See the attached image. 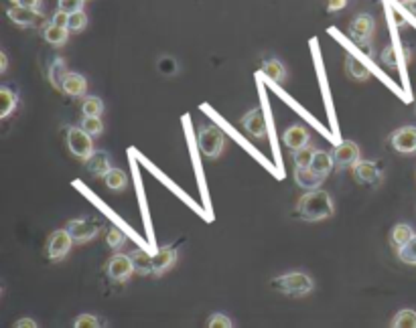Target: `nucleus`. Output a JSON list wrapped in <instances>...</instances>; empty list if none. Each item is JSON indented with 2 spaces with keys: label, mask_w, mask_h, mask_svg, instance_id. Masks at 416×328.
Segmentation results:
<instances>
[{
  "label": "nucleus",
  "mask_w": 416,
  "mask_h": 328,
  "mask_svg": "<svg viewBox=\"0 0 416 328\" xmlns=\"http://www.w3.org/2000/svg\"><path fill=\"white\" fill-rule=\"evenodd\" d=\"M242 124L246 132L252 136V138H264L266 136V118H264V114H262V110H252V112H248L246 116L242 118Z\"/></svg>",
  "instance_id": "13"
},
{
  "label": "nucleus",
  "mask_w": 416,
  "mask_h": 328,
  "mask_svg": "<svg viewBox=\"0 0 416 328\" xmlns=\"http://www.w3.org/2000/svg\"><path fill=\"white\" fill-rule=\"evenodd\" d=\"M130 262L135 265L136 274L147 276V274H155V265H152V255L147 253L145 250H132L130 253Z\"/></svg>",
  "instance_id": "19"
},
{
  "label": "nucleus",
  "mask_w": 416,
  "mask_h": 328,
  "mask_svg": "<svg viewBox=\"0 0 416 328\" xmlns=\"http://www.w3.org/2000/svg\"><path fill=\"white\" fill-rule=\"evenodd\" d=\"M73 327L76 328H98V327H102V320H100V318H95V316H92V314H81L76 318Z\"/></svg>",
  "instance_id": "36"
},
{
  "label": "nucleus",
  "mask_w": 416,
  "mask_h": 328,
  "mask_svg": "<svg viewBox=\"0 0 416 328\" xmlns=\"http://www.w3.org/2000/svg\"><path fill=\"white\" fill-rule=\"evenodd\" d=\"M11 2H13V4H16V0H11Z\"/></svg>",
  "instance_id": "46"
},
{
  "label": "nucleus",
  "mask_w": 416,
  "mask_h": 328,
  "mask_svg": "<svg viewBox=\"0 0 416 328\" xmlns=\"http://www.w3.org/2000/svg\"><path fill=\"white\" fill-rule=\"evenodd\" d=\"M207 327L209 328H229L232 327V320L226 314H212L207 320Z\"/></svg>",
  "instance_id": "38"
},
{
  "label": "nucleus",
  "mask_w": 416,
  "mask_h": 328,
  "mask_svg": "<svg viewBox=\"0 0 416 328\" xmlns=\"http://www.w3.org/2000/svg\"><path fill=\"white\" fill-rule=\"evenodd\" d=\"M43 39L47 41L49 45H55V47H61L66 45L69 39V28L68 26H57L53 23L43 28Z\"/></svg>",
  "instance_id": "21"
},
{
  "label": "nucleus",
  "mask_w": 416,
  "mask_h": 328,
  "mask_svg": "<svg viewBox=\"0 0 416 328\" xmlns=\"http://www.w3.org/2000/svg\"><path fill=\"white\" fill-rule=\"evenodd\" d=\"M177 262V250L175 248H161L152 255V265H155V276H162L169 272Z\"/></svg>",
  "instance_id": "15"
},
{
  "label": "nucleus",
  "mask_w": 416,
  "mask_h": 328,
  "mask_svg": "<svg viewBox=\"0 0 416 328\" xmlns=\"http://www.w3.org/2000/svg\"><path fill=\"white\" fill-rule=\"evenodd\" d=\"M315 152H317V150L311 144L295 150V166H298V169H307V166H311V160L315 157Z\"/></svg>",
  "instance_id": "30"
},
{
  "label": "nucleus",
  "mask_w": 416,
  "mask_h": 328,
  "mask_svg": "<svg viewBox=\"0 0 416 328\" xmlns=\"http://www.w3.org/2000/svg\"><path fill=\"white\" fill-rule=\"evenodd\" d=\"M415 236V231H412V227L408 223H398L394 229H392V236H390V241H392V245L396 248V250H400L404 243L410 239V237Z\"/></svg>",
  "instance_id": "23"
},
{
  "label": "nucleus",
  "mask_w": 416,
  "mask_h": 328,
  "mask_svg": "<svg viewBox=\"0 0 416 328\" xmlns=\"http://www.w3.org/2000/svg\"><path fill=\"white\" fill-rule=\"evenodd\" d=\"M66 61L61 59V57H57L51 67H49V79H51V83H53V88L57 90H61V83H63V78H66Z\"/></svg>",
  "instance_id": "27"
},
{
  "label": "nucleus",
  "mask_w": 416,
  "mask_h": 328,
  "mask_svg": "<svg viewBox=\"0 0 416 328\" xmlns=\"http://www.w3.org/2000/svg\"><path fill=\"white\" fill-rule=\"evenodd\" d=\"M390 144L400 154H415L416 152V128L404 126L390 136Z\"/></svg>",
  "instance_id": "8"
},
{
  "label": "nucleus",
  "mask_w": 416,
  "mask_h": 328,
  "mask_svg": "<svg viewBox=\"0 0 416 328\" xmlns=\"http://www.w3.org/2000/svg\"><path fill=\"white\" fill-rule=\"evenodd\" d=\"M61 92L68 93L71 97H81L88 92V81L80 73H66L63 83H61Z\"/></svg>",
  "instance_id": "16"
},
{
  "label": "nucleus",
  "mask_w": 416,
  "mask_h": 328,
  "mask_svg": "<svg viewBox=\"0 0 416 328\" xmlns=\"http://www.w3.org/2000/svg\"><path fill=\"white\" fill-rule=\"evenodd\" d=\"M0 63H2V65H0V71H4V69H6V55H4V53L0 55Z\"/></svg>",
  "instance_id": "43"
},
{
  "label": "nucleus",
  "mask_w": 416,
  "mask_h": 328,
  "mask_svg": "<svg viewBox=\"0 0 416 328\" xmlns=\"http://www.w3.org/2000/svg\"><path fill=\"white\" fill-rule=\"evenodd\" d=\"M262 73L266 75L272 81H276V83H281L286 79V69L282 65L281 61H276V59H269V61H264V65H262Z\"/></svg>",
  "instance_id": "25"
},
{
  "label": "nucleus",
  "mask_w": 416,
  "mask_h": 328,
  "mask_svg": "<svg viewBox=\"0 0 416 328\" xmlns=\"http://www.w3.org/2000/svg\"><path fill=\"white\" fill-rule=\"evenodd\" d=\"M57 9L68 14L78 13L83 11V0H57Z\"/></svg>",
  "instance_id": "37"
},
{
  "label": "nucleus",
  "mask_w": 416,
  "mask_h": 328,
  "mask_svg": "<svg viewBox=\"0 0 416 328\" xmlns=\"http://www.w3.org/2000/svg\"><path fill=\"white\" fill-rule=\"evenodd\" d=\"M85 26H88V16H85L83 11H78V13L69 14V23H68L69 31H73V33H81Z\"/></svg>",
  "instance_id": "34"
},
{
  "label": "nucleus",
  "mask_w": 416,
  "mask_h": 328,
  "mask_svg": "<svg viewBox=\"0 0 416 328\" xmlns=\"http://www.w3.org/2000/svg\"><path fill=\"white\" fill-rule=\"evenodd\" d=\"M400 2H404V4H408V2H412V0H400Z\"/></svg>",
  "instance_id": "45"
},
{
  "label": "nucleus",
  "mask_w": 416,
  "mask_h": 328,
  "mask_svg": "<svg viewBox=\"0 0 416 328\" xmlns=\"http://www.w3.org/2000/svg\"><path fill=\"white\" fill-rule=\"evenodd\" d=\"M106 241H108V248H112V250H120L122 245L126 243V236L122 233L118 227H110V229H108Z\"/></svg>",
  "instance_id": "32"
},
{
  "label": "nucleus",
  "mask_w": 416,
  "mask_h": 328,
  "mask_svg": "<svg viewBox=\"0 0 416 328\" xmlns=\"http://www.w3.org/2000/svg\"><path fill=\"white\" fill-rule=\"evenodd\" d=\"M6 14L14 25L19 26H41L45 23V16L41 14V11L27 9V6H21V4H14L13 9L6 11Z\"/></svg>",
  "instance_id": "10"
},
{
  "label": "nucleus",
  "mask_w": 416,
  "mask_h": 328,
  "mask_svg": "<svg viewBox=\"0 0 416 328\" xmlns=\"http://www.w3.org/2000/svg\"><path fill=\"white\" fill-rule=\"evenodd\" d=\"M81 128L92 136H100L104 132V124H102L100 116H85L81 122Z\"/></svg>",
  "instance_id": "31"
},
{
  "label": "nucleus",
  "mask_w": 416,
  "mask_h": 328,
  "mask_svg": "<svg viewBox=\"0 0 416 328\" xmlns=\"http://www.w3.org/2000/svg\"><path fill=\"white\" fill-rule=\"evenodd\" d=\"M197 144H199L203 157L217 158L224 152L226 140H224V134L217 126H203L199 130V136H197Z\"/></svg>",
  "instance_id": "3"
},
{
  "label": "nucleus",
  "mask_w": 416,
  "mask_h": 328,
  "mask_svg": "<svg viewBox=\"0 0 416 328\" xmlns=\"http://www.w3.org/2000/svg\"><path fill=\"white\" fill-rule=\"evenodd\" d=\"M345 69H348L349 78L358 79V81H365V79L370 78V69L363 65L358 57H353V55H348V59H345Z\"/></svg>",
  "instance_id": "22"
},
{
  "label": "nucleus",
  "mask_w": 416,
  "mask_h": 328,
  "mask_svg": "<svg viewBox=\"0 0 416 328\" xmlns=\"http://www.w3.org/2000/svg\"><path fill=\"white\" fill-rule=\"evenodd\" d=\"M353 176L360 184L365 186H378L382 183V171L376 162H358L353 164Z\"/></svg>",
  "instance_id": "12"
},
{
  "label": "nucleus",
  "mask_w": 416,
  "mask_h": 328,
  "mask_svg": "<svg viewBox=\"0 0 416 328\" xmlns=\"http://www.w3.org/2000/svg\"><path fill=\"white\" fill-rule=\"evenodd\" d=\"M333 160H336V166L339 171L349 169V166H353V164L360 162V148H358L355 142L345 140V142H341V144L336 146V150H333Z\"/></svg>",
  "instance_id": "11"
},
{
  "label": "nucleus",
  "mask_w": 416,
  "mask_h": 328,
  "mask_svg": "<svg viewBox=\"0 0 416 328\" xmlns=\"http://www.w3.org/2000/svg\"><path fill=\"white\" fill-rule=\"evenodd\" d=\"M270 286L274 290H279L281 294L293 296V298L307 296L315 288L313 280L307 274H303V272H293V274H284V276L274 277L270 282Z\"/></svg>",
  "instance_id": "2"
},
{
  "label": "nucleus",
  "mask_w": 416,
  "mask_h": 328,
  "mask_svg": "<svg viewBox=\"0 0 416 328\" xmlns=\"http://www.w3.org/2000/svg\"><path fill=\"white\" fill-rule=\"evenodd\" d=\"M104 183H106L110 191H124L128 179H126V172L120 171V169H110L106 172V176H104Z\"/></svg>",
  "instance_id": "24"
},
{
  "label": "nucleus",
  "mask_w": 416,
  "mask_h": 328,
  "mask_svg": "<svg viewBox=\"0 0 416 328\" xmlns=\"http://www.w3.org/2000/svg\"><path fill=\"white\" fill-rule=\"evenodd\" d=\"M394 328H416V312L415 310H400L392 320Z\"/></svg>",
  "instance_id": "29"
},
{
  "label": "nucleus",
  "mask_w": 416,
  "mask_h": 328,
  "mask_svg": "<svg viewBox=\"0 0 416 328\" xmlns=\"http://www.w3.org/2000/svg\"><path fill=\"white\" fill-rule=\"evenodd\" d=\"M16 4H21V6H27V9H35V11H41V4H43V0H16Z\"/></svg>",
  "instance_id": "41"
},
{
  "label": "nucleus",
  "mask_w": 416,
  "mask_h": 328,
  "mask_svg": "<svg viewBox=\"0 0 416 328\" xmlns=\"http://www.w3.org/2000/svg\"><path fill=\"white\" fill-rule=\"evenodd\" d=\"M71 243H73V237L69 236L68 229L53 231V236L49 237V243H47V255H49V260H53V262L63 260L69 253V250H71Z\"/></svg>",
  "instance_id": "6"
},
{
  "label": "nucleus",
  "mask_w": 416,
  "mask_h": 328,
  "mask_svg": "<svg viewBox=\"0 0 416 328\" xmlns=\"http://www.w3.org/2000/svg\"><path fill=\"white\" fill-rule=\"evenodd\" d=\"M282 140H284V144L295 152L298 148L309 144V132H307V128L296 124V126H291L288 130L282 134Z\"/></svg>",
  "instance_id": "17"
},
{
  "label": "nucleus",
  "mask_w": 416,
  "mask_h": 328,
  "mask_svg": "<svg viewBox=\"0 0 416 328\" xmlns=\"http://www.w3.org/2000/svg\"><path fill=\"white\" fill-rule=\"evenodd\" d=\"M398 258L408 265H416V233L398 250Z\"/></svg>",
  "instance_id": "28"
},
{
  "label": "nucleus",
  "mask_w": 416,
  "mask_h": 328,
  "mask_svg": "<svg viewBox=\"0 0 416 328\" xmlns=\"http://www.w3.org/2000/svg\"><path fill=\"white\" fill-rule=\"evenodd\" d=\"M333 166H336L333 154H329V152H325V150H317L313 160H311V171H315L319 176H323V179L329 176V172L333 171Z\"/></svg>",
  "instance_id": "18"
},
{
  "label": "nucleus",
  "mask_w": 416,
  "mask_h": 328,
  "mask_svg": "<svg viewBox=\"0 0 416 328\" xmlns=\"http://www.w3.org/2000/svg\"><path fill=\"white\" fill-rule=\"evenodd\" d=\"M295 181L301 189H305V191H313V189H319V184H321L325 179L319 176L315 171H311V166H307V169H298V166H296Z\"/></svg>",
  "instance_id": "20"
},
{
  "label": "nucleus",
  "mask_w": 416,
  "mask_h": 328,
  "mask_svg": "<svg viewBox=\"0 0 416 328\" xmlns=\"http://www.w3.org/2000/svg\"><path fill=\"white\" fill-rule=\"evenodd\" d=\"M85 169L94 176H106V172L112 169L110 166V154L104 150H94L90 157L85 158Z\"/></svg>",
  "instance_id": "14"
},
{
  "label": "nucleus",
  "mask_w": 416,
  "mask_h": 328,
  "mask_svg": "<svg viewBox=\"0 0 416 328\" xmlns=\"http://www.w3.org/2000/svg\"><path fill=\"white\" fill-rule=\"evenodd\" d=\"M382 63L386 67H392V69H396L398 63H400V59H398V51H396V47H386L384 51H382Z\"/></svg>",
  "instance_id": "35"
},
{
  "label": "nucleus",
  "mask_w": 416,
  "mask_h": 328,
  "mask_svg": "<svg viewBox=\"0 0 416 328\" xmlns=\"http://www.w3.org/2000/svg\"><path fill=\"white\" fill-rule=\"evenodd\" d=\"M345 4H348V0H329L327 2V11L329 13H337L341 9H345Z\"/></svg>",
  "instance_id": "40"
},
{
  "label": "nucleus",
  "mask_w": 416,
  "mask_h": 328,
  "mask_svg": "<svg viewBox=\"0 0 416 328\" xmlns=\"http://www.w3.org/2000/svg\"><path fill=\"white\" fill-rule=\"evenodd\" d=\"M374 28H376V21L372 14H358L351 25H349V37L355 41L358 45L368 47V43L374 35Z\"/></svg>",
  "instance_id": "5"
},
{
  "label": "nucleus",
  "mask_w": 416,
  "mask_h": 328,
  "mask_svg": "<svg viewBox=\"0 0 416 328\" xmlns=\"http://www.w3.org/2000/svg\"><path fill=\"white\" fill-rule=\"evenodd\" d=\"M0 102H2L0 118H9L16 107V93L11 92L9 88H0Z\"/></svg>",
  "instance_id": "26"
},
{
  "label": "nucleus",
  "mask_w": 416,
  "mask_h": 328,
  "mask_svg": "<svg viewBox=\"0 0 416 328\" xmlns=\"http://www.w3.org/2000/svg\"><path fill=\"white\" fill-rule=\"evenodd\" d=\"M68 146H69V152H71L73 157L81 158V160H85V158L94 152L92 134H88L83 128H69Z\"/></svg>",
  "instance_id": "4"
},
{
  "label": "nucleus",
  "mask_w": 416,
  "mask_h": 328,
  "mask_svg": "<svg viewBox=\"0 0 416 328\" xmlns=\"http://www.w3.org/2000/svg\"><path fill=\"white\" fill-rule=\"evenodd\" d=\"M66 229L69 231V236L73 237V241L85 243V241H92L100 233V223L90 221V219H73V221H69Z\"/></svg>",
  "instance_id": "9"
},
{
  "label": "nucleus",
  "mask_w": 416,
  "mask_h": 328,
  "mask_svg": "<svg viewBox=\"0 0 416 328\" xmlns=\"http://www.w3.org/2000/svg\"><path fill=\"white\" fill-rule=\"evenodd\" d=\"M333 215V199L323 189L305 193L296 205V217L303 221H323Z\"/></svg>",
  "instance_id": "1"
},
{
  "label": "nucleus",
  "mask_w": 416,
  "mask_h": 328,
  "mask_svg": "<svg viewBox=\"0 0 416 328\" xmlns=\"http://www.w3.org/2000/svg\"><path fill=\"white\" fill-rule=\"evenodd\" d=\"M135 272V265L130 262V255H122V253H116L114 258H110V262L106 265V274L112 282H126L130 274Z\"/></svg>",
  "instance_id": "7"
},
{
  "label": "nucleus",
  "mask_w": 416,
  "mask_h": 328,
  "mask_svg": "<svg viewBox=\"0 0 416 328\" xmlns=\"http://www.w3.org/2000/svg\"><path fill=\"white\" fill-rule=\"evenodd\" d=\"M406 6H408V9H410V11H412V13L416 14V0H412V2H408Z\"/></svg>",
  "instance_id": "44"
},
{
  "label": "nucleus",
  "mask_w": 416,
  "mask_h": 328,
  "mask_svg": "<svg viewBox=\"0 0 416 328\" xmlns=\"http://www.w3.org/2000/svg\"><path fill=\"white\" fill-rule=\"evenodd\" d=\"M37 327V322L33 320V318H21L19 322H16V328H35Z\"/></svg>",
  "instance_id": "42"
},
{
  "label": "nucleus",
  "mask_w": 416,
  "mask_h": 328,
  "mask_svg": "<svg viewBox=\"0 0 416 328\" xmlns=\"http://www.w3.org/2000/svg\"><path fill=\"white\" fill-rule=\"evenodd\" d=\"M51 23H53V25H57V26H68L69 14L68 13H63V11H59V9H57V13L53 14V18H51Z\"/></svg>",
  "instance_id": "39"
},
{
  "label": "nucleus",
  "mask_w": 416,
  "mask_h": 328,
  "mask_svg": "<svg viewBox=\"0 0 416 328\" xmlns=\"http://www.w3.org/2000/svg\"><path fill=\"white\" fill-rule=\"evenodd\" d=\"M104 112V104L100 97H85L83 100V114L85 116H102Z\"/></svg>",
  "instance_id": "33"
}]
</instances>
